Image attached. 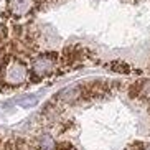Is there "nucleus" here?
<instances>
[{"label":"nucleus","mask_w":150,"mask_h":150,"mask_svg":"<svg viewBox=\"0 0 150 150\" xmlns=\"http://www.w3.org/2000/svg\"><path fill=\"white\" fill-rule=\"evenodd\" d=\"M31 7V0H10L8 10L13 15H25Z\"/></svg>","instance_id":"20e7f679"},{"label":"nucleus","mask_w":150,"mask_h":150,"mask_svg":"<svg viewBox=\"0 0 150 150\" xmlns=\"http://www.w3.org/2000/svg\"><path fill=\"white\" fill-rule=\"evenodd\" d=\"M132 89H135V91H132V96L135 94V96L142 97V99L150 101V81H142L137 86H132Z\"/></svg>","instance_id":"39448f33"},{"label":"nucleus","mask_w":150,"mask_h":150,"mask_svg":"<svg viewBox=\"0 0 150 150\" xmlns=\"http://www.w3.org/2000/svg\"><path fill=\"white\" fill-rule=\"evenodd\" d=\"M54 66H56L54 56H51V54H41V56H38V58L33 59L31 69H33V74L35 76L43 78V76L51 74L53 69H54Z\"/></svg>","instance_id":"f03ea898"},{"label":"nucleus","mask_w":150,"mask_h":150,"mask_svg":"<svg viewBox=\"0 0 150 150\" xmlns=\"http://www.w3.org/2000/svg\"><path fill=\"white\" fill-rule=\"evenodd\" d=\"M83 96H84L83 86H69V88L63 89L56 97H58V101H61V102H76V101H79Z\"/></svg>","instance_id":"7ed1b4c3"},{"label":"nucleus","mask_w":150,"mask_h":150,"mask_svg":"<svg viewBox=\"0 0 150 150\" xmlns=\"http://www.w3.org/2000/svg\"><path fill=\"white\" fill-rule=\"evenodd\" d=\"M0 76H2L4 83H7L8 86H18V84H23L27 81L28 69L22 61L12 59L0 69Z\"/></svg>","instance_id":"f257e3e1"},{"label":"nucleus","mask_w":150,"mask_h":150,"mask_svg":"<svg viewBox=\"0 0 150 150\" xmlns=\"http://www.w3.org/2000/svg\"><path fill=\"white\" fill-rule=\"evenodd\" d=\"M112 69L114 71H119V73H129V66L127 64H120V63H114V64H112Z\"/></svg>","instance_id":"0eeeda50"},{"label":"nucleus","mask_w":150,"mask_h":150,"mask_svg":"<svg viewBox=\"0 0 150 150\" xmlns=\"http://www.w3.org/2000/svg\"><path fill=\"white\" fill-rule=\"evenodd\" d=\"M129 150H145V145L142 142H135V144H132V145L129 147Z\"/></svg>","instance_id":"6e6552de"},{"label":"nucleus","mask_w":150,"mask_h":150,"mask_svg":"<svg viewBox=\"0 0 150 150\" xmlns=\"http://www.w3.org/2000/svg\"><path fill=\"white\" fill-rule=\"evenodd\" d=\"M53 150H74V147L71 145L69 142H58L53 147Z\"/></svg>","instance_id":"423d86ee"}]
</instances>
